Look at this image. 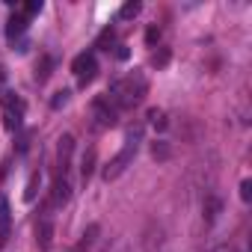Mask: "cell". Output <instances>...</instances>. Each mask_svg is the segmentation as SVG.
Instances as JSON below:
<instances>
[{"label":"cell","mask_w":252,"mask_h":252,"mask_svg":"<svg viewBox=\"0 0 252 252\" xmlns=\"http://www.w3.org/2000/svg\"><path fill=\"white\" fill-rule=\"evenodd\" d=\"M146 92H149L146 74H143V71H131V74L113 80L104 98H107L110 107H116V110H131V107H137V104L146 98Z\"/></svg>","instance_id":"obj_1"},{"label":"cell","mask_w":252,"mask_h":252,"mask_svg":"<svg viewBox=\"0 0 252 252\" xmlns=\"http://www.w3.org/2000/svg\"><path fill=\"white\" fill-rule=\"evenodd\" d=\"M137 146H140V137L137 134H131L128 140H125V146H122V152L104 166V181H116L125 169H128L131 163H134V158H137Z\"/></svg>","instance_id":"obj_2"},{"label":"cell","mask_w":252,"mask_h":252,"mask_svg":"<svg viewBox=\"0 0 252 252\" xmlns=\"http://www.w3.org/2000/svg\"><path fill=\"white\" fill-rule=\"evenodd\" d=\"M0 104H3V125H6V131H21L24 101L15 98L12 92H0Z\"/></svg>","instance_id":"obj_3"},{"label":"cell","mask_w":252,"mask_h":252,"mask_svg":"<svg viewBox=\"0 0 252 252\" xmlns=\"http://www.w3.org/2000/svg\"><path fill=\"white\" fill-rule=\"evenodd\" d=\"M71 71L77 74V83H80V86L92 83L95 74H98V60H95V54H77L74 63H71Z\"/></svg>","instance_id":"obj_4"},{"label":"cell","mask_w":252,"mask_h":252,"mask_svg":"<svg viewBox=\"0 0 252 252\" xmlns=\"http://www.w3.org/2000/svg\"><path fill=\"white\" fill-rule=\"evenodd\" d=\"M71 199V184L65 175H57L54 184H51V199H48V208H63L65 202Z\"/></svg>","instance_id":"obj_5"},{"label":"cell","mask_w":252,"mask_h":252,"mask_svg":"<svg viewBox=\"0 0 252 252\" xmlns=\"http://www.w3.org/2000/svg\"><path fill=\"white\" fill-rule=\"evenodd\" d=\"M92 116H95L98 128H110V125H116V107H110L107 98H95L92 101Z\"/></svg>","instance_id":"obj_6"},{"label":"cell","mask_w":252,"mask_h":252,"mask_svg":"<svg viewBox=\"0 0 252 252\" xmlns=\"http://www.w3.org/2000/svg\"><path fill=\"white\" fill-rule=\"evenodd\" d=\"M71 152H74V137H71V134H63V137H60V146H57V155H60V175H65L68 160H71Z\"/></svg>","instance_id":"obj_7"},{"label":"cell","mask_w":252,"mask_h":252,"mask_svg":"<svg viewBox=\"0 0 252 252\" xmlns=\"http://www.w3.org/2000/svg\"><path fill=\"white\" fill-rule=\"evenodd\" d=\"M36 243H39V249H51V243H54V222H51V217L39 220V225H36Z\"/></svg>","instance_id":"obj_8"},{"label":"cell","mask_w":252,"mask_h":252,"mask_svg":"<svg viewBox=\"0 0 252 252\" xmlns=\"http://www.w3.org/2000/svg\"><path fill=\"white\" fill-rule=\"evenodd\" d=\"M9 222H12L9 202L0 196V246H6V243H9Z\"/></svg>","instance_id":"obj_9"},{"label":"cell","mask_w":252,"mask_h":252,"mask_svg":"<svg viewBox=\"0 0 252 252\" xmlns=\"http://www.w3.org/2000/svg\"><path fill=\"white\" fill-rule=\"evenodd\" d=\"M98 234H101V225L98 222H92V225H86V231L80 234V240H77V246L71 249V252H86L95 240H98Z\"/></svg>","instance_id":"obj_10"},{"label":"cell","mask_w":252,"mask_h":252,"mask_svg":"<svg viewBox=\"0 0 252 252\" xmlns=\"http://www.w3.org/2000/svg\"><path fill=\"white\" fill-rule=\"evenodd\" d=\"M24 30H27V18L24 15H12L9 24H6V36L9 39H18V36H24Z\"/></svg>","instance_id":"obj_11"},{"label":"cell","mask_w":252,"mask_h":252,"mask_svg":"<svg viewBox=\"0 0 252 252\" xmlns=\"http://www.w3.org/2000/svg\"><path fill=\"white\" fill-rule=\"evenodd\" d=\"M140 9H143L140 0H128V3L119 9V18H122V21H131V18H137V15H140Z\"/></svg>","instance_id":"obj_12"},{"label":"cell","mask_w":252,"mask_h":252,"mask_svg":"<svg viewBox=\"0 0 252 252\" xmlns=\"http://www.w3.org/2000/svg\"><path fill=\"white\" fill-rule=\"evenodd\" d=\"M113 42H116V33H113V30L107 27V30H104L101 36H98V42H95V48H101V51H110V45H113Z\"/></svg>","instance_id":"obj_13"},{"label":"cell","mask_w":252,"mask_h":252,"mask_svg":"<svg viewBox=\"0 0 252 252\" xmlns=\"http://www.w3.org/2000/svg\"><path fill=\"white\" fill-rule=\"evenodd\" d=\"M48 74H51V57H42V63L36 65V80H39V83H45V80H48Z\"/></svg>","instance_id":"obj_14"},{"label":"cell","mask_w":252,"mask_h":252,"mask_svg":"<svg viewBox=\"0 0 252 252\" xmlns=\"http://www.w3.org/2000/svg\"><path fill=\"white\" fill-rule=\"evenodd\" d=\"M92 166H95V152L89 149V152L83 155V166H80V172H83V181H89V175H92Z\"/></svg>","instance_id":"obj_15"},{"label":"cell","mask_w":252,"mask_h":252,"mask_svg":"<svg viewBox=\"0 0 252 252\" xmlns=\"http://www.w3.org/2000/svg\"><path fill=\"white\" fill-rule=\"evenodd\" d=\"M220 208H222V205H220V199H208V202H205V220H208V222H214V220H217V214H220Z\"/></svg>","instance_id":"obj_16"},{"label":"cell","mask_w":252,"mask_h":252,"mask_svg":"<svg viewBox=\"0 0 252 252\" xmlns=\"http://www.w3.org/2000/svg\"><path fill=\"white\" fill-rule=\"evenodd\" d=\"M149 119H152V125H155L158 131H166V125H169V122H166V113H163V110H152Z\"/></svg>","instance_id":"obj_17"},{"label":"cell","mask_w":252,"mask_h":252,"mask_svg":"<svg viewBox=\"0 0 252 252\" xmlns=\"http://www.w3.org/2000/svg\"><path fill=\"white\" fill-rule=\"evenodd\" d=\"M152 155H155V160H169L172 149H169L166 143H155V146H152Z\"/></svg>","instance_id":"obj_18"},{"label":"cell","mask_w":252,"mask_h":252,"mask_svg":"<svg viewBox=\"0 0 252 252\" xmlns=\"http://www.w3.org/2000/svg\"><path fill=\"white\" fill-rule=\"evenodd\" d=\"M36 190H39V175H33V178H30V184H27V190H24V199H27V202H33V199H36Z\"/></svg>","instance_id":"obj_19"},{"label":"cell","mask_w":252,"mask_h":252,"mask_svg":"<svg viewBox=\"0 0 252 252\" xmlns=\"http://www.w3.org/2000/svg\"><path fill=\"white\" fill-rule=\"evenodd\" d=\"M65 101H68V89H63V92H57V95L51 98V110H60Z\"/></svg>","instance_id":"obj_20"},{"label":"cell","mask_w":252,"mask_h":252,"mask_svg":"<svg viewBox=\"0 0 252 252\" xmlns=\"http://www.w3.org/2000/svg\"><path fill=\"white\" fill-rule=\"evenodd\" d=\"M42 12V0H30V3L24 6V18H30V15H39Z\"/></svg>","instance_id":"obj_21"},{"label":"cell","mask_w":252,"mask_h":252,"mask_svg":"<svg viewBox=\"0 0 252 252\" xmlns=\"http://www.w3.org/2000/svg\"><path fill=\"white\" fill-rule=\"evenodd\" d=\"M240 199H243V202H252V181H249V178L240 181Z\"/></svg>","instance_id":"obj_22"},{"label":"cell","mask_w":252,"mask_h":252,"mask_svg":"<svg viewBox=\"0 0 252 252\" xmlns=\"http://www.w3.org/2000/svg\"><path fill=\"white\" fill-rule=\"evenodd\" d=\"M146 42H149V45H158V42H160V30H158V27H149Z\"/></svg>","instance_id":"obj_23"},{"label":"cell","mask_w":252,"mask_h":252,"mask_svg":"<svg viewBox=\"0 0 252 252\" xmlns=\"http://www.w3.org/2000/svg\"><path fill=\"white\" fill-rule=\"evenodd\" d=\"M152 63H155V65H166V63H169V51H160V54H155V57H152Z\"/></svg>","instance_id":"obj_24"},{"label":"cell","mask_w":252,"mask_h":252,"mask_svg":"<svg viewBox=\"0 0 252 252\" xmlns=\"http://www.w3.org/2000/svg\"><path fill=\"white\" fill-rule=\"evenodd\" d=\"M116 57H119V60H128V57H131V51H128V48H119V51H116Z\"/></svg>","instance_id":"obj_25"},{"label":"cell","mask_w":252,"mask_h":252,"mask_svg":"<svg viewBox=\"0 0 252 252\" xmlns=\"http://www.w3.org/2000/svg\"><path fill=\"white\" fill-rule=\"evenodd\" d=\"M211 252H234V249H228V246H217V249H211Z\"/></svg>","instance_id":"obj_26"},{"label":"cell","mask_w":252,"mask_h":252,"mask_svg":"<svg viewBox=\"0 0 252 252\" xmlns=\"http://www.w3.org/2000/svg\"><path fill=\"white\" fill-rule=\"evenodd\" d=\"M3 77H6V74H3V68H0V80H3Z\"/></svg>","instance_id":"obj_27"}]
</instances>
